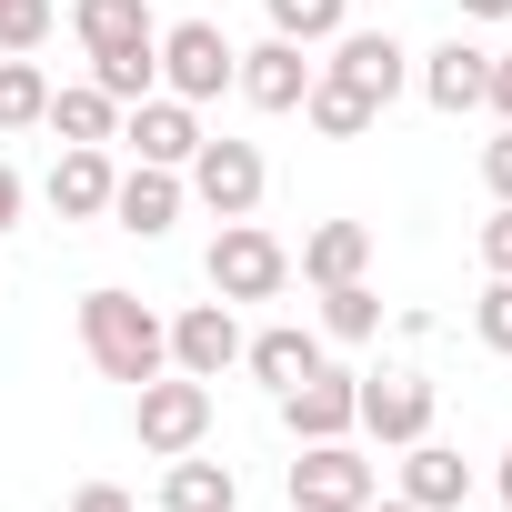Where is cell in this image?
<instances>
[{
  "mask_svg": "<svg viewBox=\"0 0 512 512\" xmlns=\"http://www.w3.org/2000/svg\"><path fill=\"white\" fill-rule=\"evenodd\" d=\"M81 352H91V372L101 382H161L171 372V322L141 302V292H121V282H101V292H81Z\"/></svg>",
  "mask_w": 512,
  "mask_h": 512,
  "instance_id": "6da1fadb",
  "label": "cell"
},
{
  "mask_svg": "<svg viewBox=\"0 0 512 512\" xmlns=\"http://www.w3.org/2000/svg\"><path fill=\"white\" fill-rule=\"evenodd\" d=\"M201 272H211V292L241 312V302H282V292H292V251H282L262 221H221Z\"/></svg>",
  "mask_w": 512,
  "mask_h": 512,
  "instance_id": "7a4b0ae2",
  "label": "cell"
},
{
  "mask_svg": "<svg viewBox=\"0 0 512 512\" xmlns=\"http://www.w3.org/2000/svg\"><path fill=\"white\" fill-rule=\"evenodd\" d=\"M131 442H141L151 462H171V452H201V442H211V382H191V372H161V382H141V392H131Z\"/></svg>",
  "mask_w": 512,
  "mask_h": 512,
  "instance_id": "3957f363",
  "label": "cell"
},
{
  "mask_svg": "<svg viewBox=\"0 0 512 512\" xmlns=\"http://www.w3.org/2000/svg\"><path fill=\"white\" fill-rule=\"evenodd\" d=\"M181 191H191L211 221H251L262 191H272V161L251 151V141H211V131H201V151L181 161Z\"/></svg>",
  "mask_w": 512,
  "mask_h": 512,
  "instance_id": "277c9868",
  "label": "cell"
},
{
  "mask_svg": "<svg viewBox=\"0 0 512 512\" xmlns=\"http://www.w3.org/2000/svg\"><path fill=\"white\" fill-rule=\"evenodd\" d=\"M231 71H241V51H231L221 21H171V31H161V91H171V101L201 111V101L231 91Z\"/></svg>",
  "mask_w": 512,
  "mask_h": 512,
  "instance_id": "5b68a950",
  "label": "cell"
},
{
  "mask_svg": "<svg viewBox=\"0 0 512 512\" xmlns=\"http://www.w3.org/2000/svg\"><path fill=\"white\" fill-rule=\"evenodd\" d=\"M352 432H372L382 452L432 432V382L422 372H352Z\"/></svg>",
  "mask_w": 512,
  "mask_h": 512,
  "instance_id": "8992f818",
  "label": "cell"
},
{
  "mask_svg": "<svg viewBox=\"0 0 512 512\" xmlns=\"http://www.w3.org/2000/svg\"><path fill=\"white\" fill-rule=\"evenodd\" d=\"M382 492V472L352 452V432L342 442H302L292 452V512H362Z\"/></svg>",
  "mask_w": 512,
  "mask_h": 512,
  "instance_id": "52a82bcc",
  "label": "cell"
},
{
  "mask_svg": "<svg viewBox=\"0 0 512 512\" xmlns=\"http://www.w3.org/2000/svg\"><path fill=\"white\" fill-rule=\"evenodd\" d=\"M322 51H332L322 71H332V81H352L362 101H382V111H392V101H402V81H412V51H402L392 31H332Z\"/></svg>",
  "mask_w": 512,
  "mask_h": 512,
  "instance_id": "ba28073f",
  "label": "cell"
},
{
  "mask_svg": "<svg viewBox=\"0 0 512 512\" xmlns=\"http://www.w3.org/2000/svg\"><path fill=\"white\" fill-rule=\"evenodd\" d=\"M241 342H251V332H241V312L211 292V302H191V312L171 322V372H191V382H221V372L241 362Z\"/></svg>",
  "mask_w": 512,
  "mask_h": 512,
  "instance_id": "9c48e42d",
  "label": "cell"
},
{
  "mask_svg": "<svg viewBox=\"0 0 512 512\" xmlns=\"http://www.w3.org/2000/svg\"><path fill=\"white\" fill-rule=\"evenodd\" d=\"M312 71H322V61H312L302 41H282V31H272V41H251V51H241V71H231V91H241L251 111H302V91H312Z\"/></svg>",
  "mask_w": 512,
  "mask_h": 512,
  "instance_id": "30bf717a",
  "label": "cell"
},
{
  "mask_svg": "<svg viewBox=\"0 0 512 512\" xmlns=\"http://www.w3.org/2000/svg\"><path fill=\"white\" fill-rule=\"evenodd\" d=\"M121 141H131V161L181 171V161L201 151V111H191V101H171V91H151V101H131V111H121Z\"/></svg>",
  "mask_w": 512,
  "mask_h": 512,
  "instance_id": "8fae6325",
  "label": "cell"
},
{
  "mask_svg": "<svg viewBox=\"0 0 512 512\" xmlns=\"http://www.w3.org/2000/svg\"><path fill=\"white\" fill-rule=\"evenodd\" d=\"M181 201H191V191H181V171H161V161H131V171L111 181V211H101V221H121L131 241H161V231L181 221Z\"/></svg>",
  "mask_w": 512,
  "mask_h": 512,
  "instance_id": "7c38bea8",
  "label": "cell"
},
{
  "mask_svg": "<svg viewBox=\"0 0 512 512\" xmlns=\"http://www.w3.org/2000/svg\"><path fill=\"white\" fill-rule=\"evenodd\" d=\"M412 81H422V101H432L442 121H462V111H482V81H492V51H472V41L452 31L442 51H422V71H412Z\"/></svg>",
  "mask_w": 512,
  "mask_h": 512,
  "instance_id": "4fadbf2b",
  "label": "cell"
},
{
  "mask_svg": "<svg viewBox=\"0 0 512 512\" xmlns=\"http://www.w3.org/2000/svg\"><path fill=\"white\" fill-rule=\"evenodd\" d=\"M111 181H121V171H111V151H101V141H61V161H51V181H41V191H51V211H61V221H101V211H111Z\"/></svg>",
  "mask_w": 512,
  "mask_h": 512,
  "instance_id": "5bb4252c",
  "label": "cell"
},
{
  "mask_svg": "<svg viewBox=\"0 0 512 512\" xmlns=\"http://www.w3.org/2000/svg\"><path fill=\"white\" fill-rule=\"evenodd\" d=\"M282 432H292V442H342V432H352V372H332V362L302 372V382L282 392Z\"/></svg>",
  "mask_w": 512,
  "mask_h": 512,
  "instance_id": "9a60e30c",
  "label": "cell"
},
{
  "mask_svg": "<svg viewBox=\"0 0 512 512\" xmlns=\"http://www.w3.org/2000/svg\"><path fill=\"white\" fill-rule=\"evenodd\" d=\"M402 502H422V512H462L472 502V462L452 452V442H402Z\"/></svg>",
  "mask_w": 512,
  "mask_h": 512,
  "instance_id": "2e32d148",
  "label": "cell"
},
{
  "mask_svg": "<svg viewBox=\"0 0 512 512\" xmlns=\"http://www.w3.org/2000/svg\"><path fill=\"white\" fill-rule=\"evenodd\" d=\"M241 372L262 382L272 402H282L302 372H322V332H302V322H272V332H251V342H241Z\"/></svg>",
  "mask_w": 512,
  "mask_h": 512,
  "instance_id": "e0dca14e",
  "label": "cell"
},
{
  "mask_svg": "<svg viewBox=\"0 0 512 512\" xmlns=\"http://www.w3.org/2000/svg\"><path fill=\"white\" fill-rule=\"evenodd\" d=\"M312 292H332V282H362L372 272V221H322V231H302V262H292Z\"/></svg>",
  "mask_w": 512,
  "mask_h": 512,
  "instance_id": "ac0fdd59",
  "label": "cell"
},
{
  "mask_svg": "<svg viewBox=\"0 0 512 512\" xmlns=\"http://www.w3.org/2000/svg\"><path fill=\"white\" fill-rule=\"evenodd\" d=\"M161 512H241V482H231V462L171 452V472H161Z\"/></svg>",
  "mask_w": 512,
  "mask_h": 512,
  "instance_id": "d6986e66",
  "label": "cell"
},
{
  "mask_svg": "<svg viewBox=\"0 0 512 512\" xmlns=\"http://www.w3.org/2000/svg\"><path fill=\"white\" fill-rule=\"evenodd\" d=\"M91 91H111L121 111L151 101V91H161V41H111V51H91Z\"/></svg>",
  "mask_w": 512,
  "mask_h": 512,
  "instance_id": "ffe728a7",
  "label": "cell"
},
{
  "mask_svg": "<svg viewBox=\"0 0 512 512\" xmlns=\"http://www.w3.org/2000/svg\"><path fill=\"white\" fill-rule=\"evenodd\" d=\"M302 121H312L322 141H362V131L382 121V101H362L352 81H332V71H312V91H302Z\"/></svg>",
  "mask_w": 512,
  "mask_h": 512,
  "instance_id": "44dd1931",
  "label": "cell"
},
{
  "mask_svg": "<svg viewBox=\"0 0 512 512\" xmlns=\"http://www.w3.org/2000/svg\"><path fill=\"white\" fill-rule=\"evenodd\" d=\"M41 121H51L61 141H101V151L121 141V101H111V91H91V81H71V91H51V111H41Z\"/></svg>",
  "mask_w": 512,
  "mask_h": 512,
  "instance_id": "7402d4cb",
  "label": "cell"
},
{
  "mask_svg": "<svg viewBox=\"0 0 512 512\" xmlns=\"http://www.w3.org/2000/svg\"><path fill=\"white\" fill-rule=\"evenodd\" d=\"M71 31H81V51H111V41H161L151 0H71Z\"/></svg>",
  "mask_w": 512,
  "mask_h": 512,
  "instance_id": "603a6c76",
  "label": "cell"
},
{
  "mask_svg": "<svg viewBox=\"0 0 512 512\" xmlns=\"http://www.w3.org/2000/svg\"><path fill=\"white\" fill-rule=\"evenodd\" d=\"M41 111H51V71L31 51H0V131H41Z\"/></svg>",
  "mask_w": 512,
  "mask_h": 512,
  "instance_id": "cb8c5ba5",
  "label": "cell"
},
{
  "mask_svg": "<svg viewBox=\"0 0 512 512\" xmlns=\"http://www.w3.org/2000/svg\"><path fill=\"white\" fill-rule=\"evenodd\" d=\"M322 342H382V292L372 282H332L322 292Z\"/></svg>",
  "mask_w": 512,
  "mask_h": 512,
  "instance_id": "d4e9b609",
  "label": "cell"
},
{
  "mask_svg": "<svg viewBox=\"0 0 512 512\" xmlns=\"http://www.w3.org/2000/svg\"><path fill=\"white\" fill-rule=\"evenodd\" d=\"M262 11H272V31L302 41V51H322L332 31H352V0H262Z\"/></svg>",
  "mask_w": 512,
  "mask_h": 512,
  "instance_id": "484cf974",
  "label": "cell"
},
{
  "mask_svg": "<svg viewBox=\"0 0 512 512\" xmlns=\"http://www.w3.org/2000/svg\"><path fill=\"white\" fill-rule=\"evenodd\" d=\"M61 21V0H0V51H41Z\"/></svg>",
  "mask_w": 512,
  "mask_h": 512,
  "instance_id": "4316f807",
  "label": "cell"
},
{
  "mask_svg": "<svg viewBox=\"0 0 512 512\" xmlns=\"http://www.w3.org/2000/svg\"><path fill=\"white\" fill-rule=\"evenodd\" d=\"M472 342L512 362V282H502V272H492V282H482V302H472Z\"/></svg>",
  "mask_w": 512,
  "mask_h": 512,
  "instance_id": "83f0119b",
  "label": "cell"
},
{
  "mask_svg": "<svg viewBox=\"0 0 512 512\" xmlns=\"http://www.w3.org/2000/svg\"><path fill=\"white\" fill-rule=\"evenodd\" d=\"M482 272L512 282V201H492V221H482Z\"/></svg>",
  "mask_w": 512,
  "mask_h": 512,
  "instance_id": "f1b7e54d",
  "label": "cell"
},
{
  "mask_svg": "<svg viewBox=\"0 0 512 512\" xmlns=\"http://www.w3.org/2000/svg\"><path fill=\"white\" fill-rule=\"evenodd\" d=\"M482 181H492V201H512V121L482 141Z\"/></svg>",
  "mask_w": 512,
  "mask_h": 512,
  "instance_id": "f546056e",
  "label": "cell"
},
{
  "mask_svg": "<svg viewBox=\"0 0 512 512\" xmlns=\"http://www.w3.org/2000/svg\"><path fill=\"white\" fill-rule=\"evenodd\" d=\"M71 512H141V502H131L121 482H81V492H71Z\"/></svg>",
  "mask_w": 512,
  "mask_h": 512,
  "instance_id": "4dcf8cb0",
  "label": "cell"
},
{
  "mask_svg": "<svg viewBox=\"0 0 512 512\" xmlns=\"http://www.w3.org/2000/svg\"><path fill=\"white\" fill-rule=\"evenodd\" d=\"M482 111H502V121H512V51H492V81H482Z\"/></svg>",
  "mask_w": 512,
  "mask_h": 512,
  "instance_id": "1f68e13d",
  "label": "cell"
},
{
  "mask_svg": "<svg viewBox=\"0 0 512 512\" xmlns=\"http://www.w3.org/2000/svg\"><path fill=\"white\" fill-rule=\"evenodd\" d=\"M21 201H31V191H21V171H11V161H0V231H11V221H21Z\"/></svg>",
  "mask_w": 512,
  "mask_h": 512,
  "instance_id": "d6a6232c",
  "label": "cell"
},
{
  "mask_svg": "<svg viewBox=\"0 0 512 512\" xmlns=\"http://www.w3.org/2000/svg\"><path fill=\"white\" fill-rule=\"evenodd\" d=\"M462 21H512V0H452Z\"/></svg>",
  "mask_w": 512,
  "mask_h": 512,
  "instance_id": "836d02e7",
  "label": "cell"
},
{
  "mask_svg": "<svg viewBox=\"0 0 512 512\" xmlns=\"http://www.w3.org/2000/svg\"><path fill=\"white\" fill-rule=\"evenodd\" d=\"M362 512H422V502H402V492H372V502H362Z\"/></svg>",
  "mask_w": 512,
  "mask_h": 512,
  "instance_id": "e575fe53",
  "label": "cell"
},
{
  "mask_svg": "<svg viewBox=\"0 0 512 512\" xmlns=\"http://www.w3.org/2000/svg\"><path fill=\"white\" fill-rule=\"evenodd\" d=\"M502 502H512V452H502Z\"/></svg>",
  "mask_w": 512,
  "mask_h": 512,
  "instance_id": "d590c367",
  "label": "cell"
}]
</instances>
